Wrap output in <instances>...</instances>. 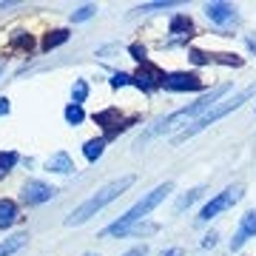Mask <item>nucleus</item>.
Wrapping results in <instances>:
<instances>
[{"mask_svg":"<svg viewBox=\"0 0 256 256\" xmlns=\"http://www.w3.org/2000/svg\"><path fill=\"white\" fill-rule=\"evenodd\" d=\"M94 122L106 128V140H111L114 134H120V131H126V128H128V120L120 117V111H117V108H108V111H100V114H94Z\"/></svg>","mask_w":256,"mask_h":256,"instance_id":"9","label":"nucleus"},{"mask_svg":"<svg viewBox=\"0 0 256 256\" xmlns=\"http://www.w3.org/2000/svg\"><path fill=\"white\" fill-rule=\"evenodd\" d=\"M106 142H108V140H106V137L88 140V142L82 146V154H86V160H88V162H97V160H100V156H102V151H106Z\"/></svg>","mask_w":256,"mask_h":256,"instance_id":"15","label":"nucleus"},{"mask_svg":"<svg viewBox=\"0 0 256 256\" xmlns=\"http://www.w3.org/2000/svg\"><path fill=\"white\" fill-rule=\"evenodd\" d=\"M171 191H174V182H162V185H156L154 191L146 194V196H142V200H140L137 205H131V208H128L117 222H111V225H108L106 230H102V234H106V236H120V239H122V236H126V230L131 228V225H137V222L146 220L148 214H151V210H154L156 205H160V202H162Z\"/></svg>","mask_w":256,"mask_h":256,"instance_id":"2","label":"nucleus"},{"mask_svg":"<svg viewBox=\"0 0 256 256\" xmlns=\"http://www.w3.org/2000/svg\"><path fill=\"white\" fill-rule=\"evenodd\" d=\"M239 196H242V188H239V185H236V188H225V191L216 194V196H214V200H210L208 205L202 208L200 222H210L214 216H220L222 210H228L234 202H239Z\"/></svg>","mask_w":256,"mask_h":256,"instance_id":"5","label":"nucleus"},{"mask_svg":"<svg viewBox=\"0 0 256 256\" xmlns=\"http://www.w3.org/2000/svg\"><path fill=\"white\" fill-rule=\"evenodd\" d=\"M188 57H191V63H196V66H208L210 60H214V54H205V52H200V48H191Z\"/></svg>","mask_w":256,"mask_h":256,"instance_id":"24","label":"nucleus"},{"mask_svg":"<svg viewBox=\"0 0 256 256\" xmlns=\"http://www.w3.org/2000/svg\"><path fill=\"white\" fill-rule=\"evenodd\" d=\"M216 239H220V236H216V234H214V230H210L208 236L202 239V248H214V245H216Z\"/></svg>","mask_w":256,"mask_h":256,"instance_id":"28","label":"nucleus"},{"mask_svg":"<svg viewBox=\"0 0 256 256\" xmlns=\"http://www.w3.org/2000/svg\"><path fill=\"white\" fill-rule=\"evenodd\" d=\"M228 92H230L228 82H225V86H216V88H210V92L205 94V97H200L196 102H191V106H185V108L174 111V114H168V117H162V120H156L154 126L148 128V131H142V137L137 140V148L142 146V142H148V140L160 137V134H168V131H174L176 126H182V122H188V120L200 117L205 108H214V106H216V100H222V97H225Z\"/></svg>","mask_w":256,"mask_h":256,"instance_id":"1","label":"nucleus"},{"mask_svg":"<svg viewBox=\"0 0 256 256\" xmlns=\"http://www.w3.org/2000/svg\"><path fill=\"white\" fill-rule=\"evenodd\" d=\"M94 12H97V9H94V6H82V9H77V12H74V14H72V20H74V23H82V20L94 18Z\"/></svg>","mask_w":256,"mask_h":256,"instance_id":"26","label":"nucleus"},{"mask_svg":"<svg viewBox=\"0 0 256 256\" xmlns=\"http://www.w3.org/2000/svg\"><path fill=\"white\" fill-rule=\"evenodd\" d=\"M86 256H94V254H86Z\"/></svg>","mask_w":256,"mask_h":256,"instance_id":"32","label":"nucleus"},{"mask_svg":"<svg viewBox=\"0 0 256 256\" xmlns=\"http://www.w3.org/2000/svg\"><path fill=\"white\" fill-rule=\"evenodd\" d=\"M250 236H256V208L248 210L245 216L239 220V228H236V234H234V239H230V250H239Z\"/></svg>","mask_w":256,"mask_h":256,"instance_id":"10","label":"nucleus"},{"mask_svg":"<svg viewBox=\"0 0 256 256\" xmlns=\"http://www.w3.org/2000/svg\"><path fill=\"white\" fill-rule=\"evenodd\" d=\"M0 74H3V68H0Z\"/></svg>","mask_w":256,"mask_h":256,"instance_id":"33","label":"nucleus"},{"mask_svg":"<svg viewBox=\"0 0 256 256\" xmlns=\"http://www.w3.org/2000/svg\"><path fill=\"white\" fill-rule=\"evenodd\" d=\"M146 254H148V248L146 245H137V248H131L126 256H146Z\"/></svg>","mask_w":256,"mask_h":256,"instance_id":"29","label":"nucleus"},{"mask_svg":"<svg viewBox=\"0 0 256 256\" xmlns=\"http://www.w3.org/2000/svg\"><path fill=\"white\" fill-rule=\"evenodd\" d=\"M68 40V28H57V32H48L46 34V40H43V48H54V46H60V43H66Z\"/></svg>","mask_w":256,"mask_h":256,"instance_id":"19","label":"nucleus"},{"mask_svg":"<svg viewBox=\"0 0 256 256\" xmlns=\"http://www.w3.org/2000/svg\"><path fill=\"white\" fill-rule=\"evenodd\" d=\"M162 82H165V74L160 72V68H154V66H142L137 74H134V86L137 88H142L146 94L156 92V88H162Z\"/></svg>","mask_w":256,"mask_h":256,"instance_id":"7","label":"nucleus"},{"mask_svg":"<svg viewBox=\"0 0 256 256\" xmlns=\"http://www.w3.org/2000/svg\"><path fill=\"white\" fill-rule=\"evenodd\" d=\"M14 162H18V154L14 151H0V176H6L14 168Z\"/></svg>","mask_w":256,"mask_h":256,"instance_id":"21","label":"nucleus"},{"mask_svg":"<svg viewBox=\"0 0 256 256\" xmlns=\"http://www.w3.org/2000/svg\"><path fill=\"white\" fill-rule=\"evenodd\" d=\"M176 3H171V0H165V3H142V6H137V14H148V12H162V9H174Z\"/></svg>","mask_w":256,"mask_h":256,"instance_id":"22","label":"nucleus"},{"mask_svg":"<svg viewBox=\"0 0 256 256\" xmlns=\"http://www.w3.org/2000/svg\"><path fill=\"white\" fill-rule=\"evenodd\" d=\"M86 97H88V82H86V80H74V86H72L74 106H82V102H86Z\"/></svg>","mask_w":256,"mask_h":256,"instance_id":"20","label":"nucleus"},{"mask_svg":"<svg viewBox=\"0 0 256 256\" xmlns=\"http://www.w3.org/2000/svg\"><path fill=\"white\" fill-rule=\"evenodd\" d=\"M46 168L48 171H57V174H74V171H77L74 162H72V156L66 154V151H57V154L46 162Z\"/></svg>","mask_w":256,"mask_h":256,"instance_id":"12","label":"nucleus"},{"mask_svg":"<svg viewBox=\"0 0 256 256\" xmlns=\"http://www.w3.org/2000/svg\"><path fill=\"white\" fill-rule=\"evenodd\" d=\"M202 194H205V188H191V191L185 194V196H180V202H176V205H174V210H176V214H182L185 208H191L194 202L200 200Z\"/></svg>","mask_w":256,"mask_h":256,"instance_id":"17","label":"nucleus"},{"mask_svg":"<svg viewBox=\"0 0 256 256\" xmlns=\"http://www.w3.org/2000/svg\"><path fill=\"white\" fill-rule=\"evenodd\" d=\"M82 120H86V114H82V108L72 102V106L66 108V122H68V126H80Z\"/></svg>","mask_w":256,"mask_h":256,"instance_id":"23","label":"nucleus"},{"mask_svg":"<svg viewBox=\"0 0 256 256\" xmlns=\"http://www.w3.org/2000/svg\"><path fill=\"white\" fill-rule=\"evenodd\" d=\"M254 94H256V86H248V88H242V92H236V94H234L230 100H222V102H216V106H214V108H210L208 114H205V117H200V120H196V122H194L191 128H185L182 134L176 137V142H185V140H191L194 134H200V131H205V128H210L214 122H216V120L228 117L230 111H236L239 106H242V102H248L250 97H254Z\"/></svg>","mask_w":256,"mask_h":256,"instance_id":"4","label":"nucleus"},{"mask_svg":"<svg viewBox=\"0 0 256 256\" xmlns=\"http://www.w3.org/2000/svg\"><path fill=\"white\" fill-rule=\"evenodd\" d=\"M9 100H6V97H0V117H3V114H9Z\"/></svg>","mask_w":256,"mask_h":256,"instance_id":"30","label":"nucleus"},{"mask_svg":"<svg viewBox=\"0 0 256 256\" xmlns=\"http://www.w3.org/2000/svg\"><path fill=\"white\" fill-rule=\"evenodd\" d=\"M18 222V205L12 200H0V230L12 228Z\"/></svg>","mask_w":256,"mask_h":256,"instance_id":"14","label":"nucleus"},{"mask_svg":"<svg viewBox=\"0 0 256 256\" xmlns=\"http://www.w3.org/2000/svg\"><path fill=\"white\" fill-rule=\"evenodd\" d=\"M156 230H160L156 222H137L126 230V236H148V234H156Z\"/></svg>","mask_w":256,"mask_h":256,"instance_id":"18","label":"nucleus"},{"mask_svg":"<svg viewBox=\"0 0 256 256\" xmlns=\"http://www.w3.org/2000/svg\"><path fill=\"white\" fill-rule=\"evenodd\" d=\"M128 52L134 54V60H137V63H142V66L148 63V60H146V48H142V46H137V43H134V46L128 48Z\"/></svg>","mask_w":256,"mask_h":256,"instance_id":"27","label":"nucleus"},{"mask_svg":"<svg viewBox=\"0 0 256 256\" xmlns=\"http://www.w3.org/2000/svg\"><path fill=\"white\" fill-rule=\"evenodd\" d=\"M54 188L46 182H40V180H28L26 185H23V200L28 202V205H43V202H48L52 196H54Z\"/></svg>","mask_w":256,"mask_h":256,"instance_id":"8","label":"nucleus"},{"mask_svg":"<svg viewBox=\"0 0 256 256\" xmlns=\"http://www.w3.org/2000/svg\"><path fill=\"white\" fill-rule=\"evenodd\" d=\"M205 14H208V20L216 23V26H225V23H230V20L236 18V12H234L230 3H208V6H205Z\"/></svg>","mask_w":256,"mask_h":256,"instance_id":"11","label":"nucleus"},{"mask_svg":"<svg viewBox=\"0 0 256 256\" xmlns=\"http://www.w3.org/2000/svg\"><path fill=\"white\" fill-rule=\"evenodd\" d=\"M162 256H182V248H171V250H165Z\"/></svg>","mask_w":256,"mask_h":256,"instance_id":"31","label":"nucleus"},{"mask_svg":"<svg viewBox=\"0 0 256 256\" xmlns=\"http://www.w3.org/2000/svg\"><path fill=\"white\" fill-rule=\"evenodd\" d=\"M202 86V77L200 74H188V72H176V74H165V82L162 88L168 92H200Z\"/></svg>","mask_w":256,"mask_h":256,"instance_id":"6","label":"nucleus"},{"mask_svg":"<svg viewBox=\"0 0 256 256\" xmlns=\"http://www.w3.org/2000/svg\"><path fill=\"white\" fill-rule=\"evenodd\" d=\"M191 32H194V23H191L188 14H176V18L171 20V34L174 37H191Z\"/></svg>","mask_w":256,"mask_h":256,"instance_id":"16","label":"nucleus"},{"mask_svg":"<svg viewBox=\"0 0 256 256\" xmlns=\"http://www.w3.org/2000/svg\"><path fill=\"white\" fill-rule=\"evenodd\" d=\"M26 242H28V234H14V236L3 239L0 242V256H14L18 250L26 248Z\"/></svg>","mask_w":256,"mask_h":256,"instance_id":"13","label":"nucleus"},{"mask_svg":"<svg viewBox=\"0 0 256 256\" xmlns=\"http://www.w3.org/2000/svg\"><path fill=\"white\" fill-rule=\"evenodd\" d=\"M111 86H114V88H122V86H134V77H131V74H126V72H117L114 77H111Z\"/></svg>","mask_w":256,"mask_h":256,"instance_id":"25","label":"nucleus"},{"mask_svg":"<svg viewBox=\"0 0 256 256\" xmlns=\"http://www.w3.org/2000/svg\"><path fill=\"white\" fill-rule=\"evenodd\" d=\"M131 185H134V176H131V174H128V176H120V180H114V182H108V185H102L100 191L94 194V196H88V200L82 202L80 208H77L72 216L66 220V225L72 228V225H82V222H88L92 216H97V214H100L106 205H108V202H114L117 196H122V194H126Z\"/></svg>","mask_w":256,"mask_h":256,"instance_id":"3","label":"nucleus"}]
</instances>
